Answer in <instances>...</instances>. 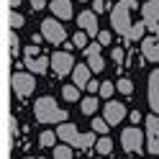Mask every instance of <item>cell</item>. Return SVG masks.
<instances>
[{"label": "cell", "instance_id": "obj_1", "mask_svg": "<svg viewBox=\"0 0 159 159\" xmlns=\"http://www.w3.org/2000/svg\"><path fill=\"white\" fill-rule=\"evenodd\" d=\"M34 113L41 123H67V111L59 108L54 98H39L36 105H34Z\"/></svg>", "mask_w": 159, "mask_h": 159}, {"label": "cell", "instance_id": "obj_2", "mask_svg": "<svg viewBox=\"0 0 159 159\" xmlns=\"http://www.w3.org/2000/svg\"><path fill=\"white\" fill-rule=\"evenodd\" d=\"M134 8H136V0H121V3L111 11V26L116 28L118 34H123V36L131 34V28H134L131 11H134Z\"/></svg>", "mask_w": 159, "mask_h": 159}, {"label": "cell", "instance_id": "obj_3", "mask_svg": "<svg viewBox=\"0 0 159 159\" xmlns=\"http://www.w3.org/2000/svg\"><path fill=\"white\" fill-rule=\"evenodd\" d=\"M57 134H59V139H62L64 144L77 146V149H90L95 144V134H80L72 123H62L57 128Z\"/></svg>", "mask_w": 159, "mask_h": 159}, {"label": "cell", "instance_id": "obj_4", "mask_svg": "<svg viewBox=\"0 0 159 159\" xmlns=\"http://www.w3.org/2000/svg\"><path fill=\"white\" fill-rule=\"evenodd\" d=\"M41 36L46 39V41H52V44H64L67 41L64 28L59 26V21H54V18H46V21L41 23Z\"/></svg>", "mask_w": 159, "mask_h": 159}, {"label": "cell", "instance_id": "obj_5", "mask_svg": "<svg viewBox=\"0 0 159 159\" xmlns=\"http://www.w3.org/2000/svg\"><path fill=\"white\" fill-rule=\"evenodd\" d=\"M121 144L126 152H141V146H144V136H141V128H123V134H121Z\"/></svg>", "mask_w": 159, "mask_h": 159}, {"label": "cell", "instance_id": "obj_6", "mask_svg": "<svg viewBox=\"0 0 159 159\" xmlns=\"http://www.w3.org/2000/svg\"><path fill=\"white\" fill-rule=\"evenodd\" d=\"M75 59H72V54L69 52H57L54 57H52V69L59 75V77H64V75H69V72H75Z\"/></svg>", "mask_w": 159, "mask_h": 159}, {"label": "cell", "instance_id": "obj_7", "mask_svg": "<svg viewBox=\"0 0 159 159\" xmlns=\"http://www.w3.org/2000/svg\"><path fill=\"white\" fill-rule=\"evenodd\" d=\"M146 146L152 154H159V116L146 118Z\"/></svg>", "mask_w": 159, "mask_h": 159}, {"label": "cell", "instance_id": "obj_8", "mask_svg": "<svg viewBox=\"0 0 159 159\" xmlns=\"http://www.w3.org/2000/svg\"><path fill=\"white\" fill-rule=\"evenodd\" d=\"M11 85H13V93L18 98H26V95H31V90H34V77L26 75V72H16L13 80H11Z\"/></svg>", "mask_w": 159, "mask_h": 159}, {"label": "cell", "instance_id": "obj_9", "mask_svg": "<svg viewBox=\"0 0 159 159\" xmlns=\"http://www.w3.org/2000/svg\"><path fill=\"white\" fill-rule=\"evenodd\" d=\"M85 54H87V67L93 69V72H100V69H105V59L100 54V44H90L85 49Z\"/></svg>", "mask_w": 159, "mask_h": 159}, {"label": "cell", "instance_id": "obj_10", "mask_svg": "<svg viewBox=\"0 0 159 159\" xmlns=\"http://www.w3.org/2000/svg\"><path fill=\"white\" fill-rule=\"evenodd\" d=\"M77 26H82V31L87 34V36H100V31H98V18H95V13H90V11H82L80 13V18H77Z\"/></svg>", "mask_w": 159, "mask_h": 159}, {"label": "cell", "instance_id": "obj_11", "mask_svg": "<svg viewBox=\"0 0 159 159\" xmlns=\"http://www.w3.org/2000/svg\"><path fill=\"white\" fill-rule=\"evenodd\" d=\"M149 105H152L154 116H159V69H154L149 77Z\"/></svg>", "mask_w": 159, "mask_h": 159}, {"label": "cell", "instance_id": "obj_12", "mask_svg": "<svg viewBox=\"0 0 159 159\" xmlns=\"http://www.w3.org/2000/svg\"><path fill=\"white\" fill-rule=\"evenodd\" d=\"M126 118V108L121 105V103H108L105 105V121H108V126H118Z\"/></svg>", "mask_w": 159, "mask_h": 159}, {"label": "cell", "instance_id": "obj_13", "mask_svg": "<svg viewBox=\"0 0 159 159\" xmlns=\"http://www.w3.org/2000/svg\"><path fill=\"white\" fill-rule=\"evenodd\" d=\"M144 13H146V26L152 31H159V0H152L144 8Z\"/></svg>", "mask_w": 159, "mask_h": 159}, {"label": "cell", "instance_id": "obj_14", "mask_svg": "<svg viewBox=\"0 0 159 159\" xmlns=\"http://www.w3.org/2000/svg\"><path fill=\"white\" fill-rule=\"evenodd\" d=\"M72 77H75V87H87L93 82V80H90V67H87V64H77Z\"/></svg>", "mask_w": 159, "mask_h": 159}, {"label": "cell", "instance_id": "obj_15", "mask_svg": "<svg viewBox=\"0 0 159 159\" xmlns=\"http://www.w3.org/2000/svg\"><path fill=\"white\" fill-rule=\"evenodd\" d=\"M26 67L31 69V72H36V75H44L49 67H52V59H44V57H26Z\"/></svg>", "mask_w": 159, "mask_h": 159}, {"label": "cell", "instance_id": "obj_16", "mask_svg": "<svg viewBox=\"0 0 159 159\" xmlns=\"http://www.w3.org/2000/svg\"><path fill=\"white\" fill-rule=\"evenodd\" d=\"M141 52H144V57L149 59V62H159V41H154V39H144V41H141Z\"/></svg>", "mask_w": 159, "mask_h": 159}, {"label": "cell", "instance_id": "obj_17", "mask_svg": "<svg viewBox=\"0 0 159 159\" xmlns=\"http://www.w3.org/2000/svg\"><path fill=\"white\" fill-rule=\"evenodd\" d=\"M52 11H54L57 18L67 21V18H72V3H69V0H54V3H52Z\"/></svg>", "mask_w": 159, "mask_h": 159}, {"label": "cell", "instance_id": "obj_18", "mask_svg": "<svg viewBox=\"0 0 159 159\" xmlns=\"http://www.w3.org/2000/svg\"><path fill=\"white\" fill-rule=\"evenodd\" d=\"M54 159H72V146L69 144H62L54 149Z\"/></svg>", "mask_w": 159, "mask_h": 159}, {"label": "cell", "instance_id": "obj_19", "mask_svg": "<svg viewBox=\"0 0 159 159\" xmlns=\"http://www.w3.org/2000/svg\"><path fill=\"white\" fill-rule=\"evenodd\" d=\"M98 152H100V157H105V154H111L113 152V141L108 136H103L100 141H98Z\"/></svg>", "mask_w": 159, "mask_h": 159}, {"label": "cell", "instance_id": "obj_20", "mask_svg": "<svg viewBox=\"0 0 159 159\" xmlns=\"http://www.w3.org/2000/svg\"><path fill=\"white\" fill-rule=\"evenodd\" d=\"M93 131L105 136L108 131H111V128H108V121H105V118H93Z\"/></svg>", "mask_w": 159, "mask_h": 159}, {"label": "cell", "instance_id": "obj_21", "mask_svg": "<svg viewBox=\"0 0 159 159\" xmlns=\"http://www.w3.org/2000/svg\"><path fill=\"white\" fill-rule=\"evenodd\" d=\"M98 111V100H95V98H85V100H82V113L85 116H93Z\"/></svg>", "mask_w": 159, "mask_h": 159}, {"label": "cell", "instance_id": "obj_22", "mask_svg": "<svg viewBox=\"0 0 159 159\" xmlns=\"http://www.w3.org/2000/svg\"><path fill=\"white\" fill-rule=\"evenodd\" d=\"M62 95H64V100H69V103H72V100H77V98H80V90H77L75 85H64Z\"/></svg>", "mask_w": 159, "mask_h": 159}, {"label": "cell", "instance_id": "obj_23", "mask_svg": "<svg viewBox=\"0 0 159 159\" xmlns=\"http://www.w3.org/2000/svg\"><path fill=\"white\" fill-rule=\"evenodd\" d=\"M8 21H11V26H13V28H21V26L26 23V18L18 13V11H11V13H8Z\"/></svg>", "mask_w": 159, "mask_h": 159}, {"label": "cell", "instance_id": "obj_24", "mask_svg": "<svg viewBox=\"0 0 159 159\" xmlns=\"http://www.w3.org/2000/svg\"><path fill=\"white\" fill-rule=\"evenodd\" d=\"M8 41H11V54H13V57H18V49H21L18 34H16V31H8Z\"/></svg>", "mask_w": 159, "mask_h": 159}, {"label": "cell", "instance_id": "obj_25", "mask_svg": "<svg viewBox=\"0 0 159 159\" xmlns=\"http://www.w3.org/2000/svg\"><path fill=\"white\" fill-rule=\"evenodd\" d=\"M72 44H75V46H80V49H82V46L87 49V46H90V44H87V34H85V31H77V34H75V39H72Z\"/></svg>", "mask_w": 159, "mask_h": 159}, {"label": "cell", "instance_id": "obj_26", "mask_svg": "<svg viewBox=\"0 0 159 159\" xmlns=\"http://www.w3.org/2000/svg\"><path fill=\"white\" fill-rule=\"evenodd\" d=\"M116 87H118V90H121L123 95H131V93H134V85H131V80H126V77H123V80H118V85H116Z\"/></svg>", "mask_w": 159, "mask_h": 159}, {"label": "cell", "instance_id": "obj_27", "mask_svg": "<svg viewBox=\"0 0 159 159\" xmlns=\"http://www.w3.org/2000/svg\"><path fill=\"white\" fill-rule=\"evenodd\" d=\"M39 141H41V146H54V141H57V134H52V131H44Z\"/></svg>", "mask_w": 159, "mask_h": 159}, {"label": "cell", "instance_id": "obj_28", "mask_svg": "<svg viewBox=\"0 0 159 159\" xmlns=\"http://www.w3.org/2000/svg\"><path fill=\"white\" fill-rule=\"evenodd\" d=\"M113 90H116V85H113V82H108V80L100 85V95H103V98H111V95H113Z\"/></svg>", "mask_w": 159, "mask_h": 159}, {"label": "cell", "instance_id": "obj_29", "mask_svg": "<svg viewBox=\"0 0 159 159\" xmlns=\"http://www.w3.org/2000/svg\"><path fill=\"white\" fill-rule=\"evenodd\" d=\"M144 26H146V23H136V26L131 28V34H128L126 39H139V36H141V31H144Z\"/></svg>", "mask_w": 159, "mask_h": 159}, {"label": "cell", "instance_id": "obj_30", "mask_svg": "<svg viewBox=\"0 0 159 159\" xmlns=\"http://www.w3.org/2000/svg\"><path fill=\"white\" fill-rule=\"evenodd\" d=\"M113 59H116L118 64H121L123 59H126V52H123V49H113Z\"/></svg>", "mask_w": 159, "mask_h": 159}, {"label": "cell", "instance_id": "obj_31", "mask_svg": "<svg viewBox=\"0 0 159 159\" xmlns=\"http://www.w3.org/2000/svg\"><path fill=\"white\" fill-rule=\"evenodd\" d=\"M105 11V3H103V0H95V3H93V13H103Z\"/></svg>", "mask_w": 159, "mask_h": 159}, {"label": "cell", "instance_id": "obj_32", "mask_svg": "<svg viewBox=\"0 0 159 159\" xmlns=\"http://www.w3.org/2000/svg\"><path fill=\"white\" fill-rule=\"evenodd\" d=\"M98 44H111V34H108V31H100V36H98Z\"/></svg>", "mask_w": 159, "mask_h": 159}, {"label": "cell", "instance_id": "obj_33", "mask_svg": "<svg viewBox=\"0 0 159 159\" xmlns=\"http://www.w3.org/2000/svg\"><path fill=\"white\" fill-rule=\"evenodd\" d=\"M139 121H141V113H139V111H131V123L136 126Z\"/></svg>", "mask_w": 159, "mask_h": 159}, {"label": "cell", "instance_id": "obj_34", "mask_svg": "<svg viewBox=\"0 0 159 159\" xmlns=\"http://www.w3.org/2000/svg\"><path fill=\"white\" fill-rule=\"evenodd\" d=\"M31 8H34V11H41V8H44V0H31Z\"/></svg>", "mask_w": 159, "mask_h": 159}, {"label": "cell", "instance_id": "obj_35", "mask_svg": "<svg viewBox=\"0 0 159 159\" xmlns=\"http://www.w3.org/2000/svg\"><path fill=\"white\" fill-rule=\"evenodd\" d=\"M18 3H21V0H11V5H18Z\"/></svg>", "mask_w": 159, "mask_h": 159}, {"label": "cell", "instance_id": "obj_36", "mask_svg": "<svg viewBox=\"0 0 159 159\" xmlns=\"http://www.w3.org/2000/svg\"><path fill=\"white\" fill-rule=\"evenodd\" d=\"M28 159H44V157H28Z\"/></svg>", "mask_w": 159, "mask_h": 159}, {"label": "cell", "instance_id": "obj_37", "mask_svg": "<svg viewBox=\"0 0 159 159\" xmlns=\"http://www.w3.org/2000/svg\"><path fill=\"white\" fill-rule=\"evenodd\" d=\"M157 36H159V31H157Z\"/></svg>", "mask_w": 159, "mask_h": 159}, {"label": "cell", "instance_id": "obj_38", "mask_svg": "<svg viewBox=\"0 0 159 159\" xmlns=\"http://www.w3.org/2000/svg\"><path fill=\"white\" fill-rule=\"evenodd\" d=\"M82 3H85V0H82Z\"/></svg>", "mask_w": 159, "mask_h": 159}]
</instances>
